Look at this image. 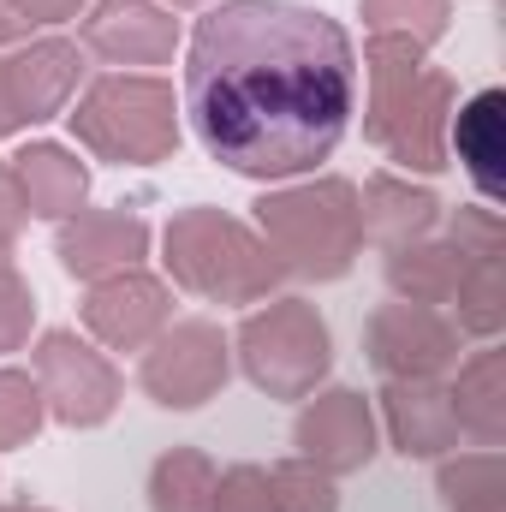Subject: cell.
<instances>
[{
	"instance_id": "cell-25",
	"label": "cell",
	"mask_w": 506,
	"mask_h": 512,
	"mask_svg": "<svg viewBox=\"0 0 506 512\" xmlns=\"http://www.w3.org/2000/svg\"><path fill=\"white\" fill-rule=\"evenodd\" d=\"M173 6H197V0H173Z\"/></svg>"
},
{
	"instance_id": "cell-11",
	"label": "cell",
	"mask_w": 506,
	"mask_h": 512,
	"mask_svg": "<svg viewBox=\"0 0 506 512\" xmlns=\"http://www.w3.org/2000/svg\"><path fill=\"white\" fill-rule=\"evenodd\" d=\"M84 36H90L96 54L137 66V60H167L179 30H173V18H167L161 6H149V0H102V6L90 12Z\"/></svg>"
},
{
	"instance_id": "cell-5",
	"label": "cell",
	"mask_w": 506,
	"mask_h": 512,
	"mask_svg": "<svg viewBox=\"0 0 506 512\" xmlns=\"http://www.w3.org/2000/svg\"><path fill=\"white\" fill-rule=\"evenodd\" d=\"M239 346H245L251 382L268 387V393H286V399L304 393V387L328 370V328L298 298H280L262 316H251L245 334H239Z\"/></svg>"
},
{
	"instance_id": "cell-1",
	"label": "cell",
	"mask_w": 506,
	"mask_h": 512,
	"mask_svg": "<svg viewBox=\"0 0 506 512\" xmlns=\"http://www.w3.org/2000/svg\"><path fill=\"white\" fill-rule=\"evenodd\" d=\"M185 114L209 161L239 179L310 173L358 114V48L316 6L221 0L191 30Z\"/></svg>"
},
{
	"instance_id": "cell-12",
	"label": "cell",
	"mask_w": 506,
	"mask_h": 512,
	"mask_svg": "<svg viewBox=\"0 0 506 512\" xmlns=\"http://www.w3.org/2000/svg\"><path fill=\"white\" fill-rule=\"evenodd\" d=\"M143 245H149V233L131 215H78V221L60 227V262L72 274H84V280H102V274L131 268L143 256Z\"/></svg>"
},
{
	"instance_id": "cell-20",
	"label": "cell",
	"mask_w": 506,
	"mask_h": 512,
	"mask_svg": "<svg viewBox=\"0 0 506 512\" xmlns=\"http://www.w3.org/2000/svg\"><path fill=\"white\" fill-rule=\"evenodd\" d=\"M370 203H376V209H370V227H376V233H387V227H411V233H417V227L435 215V197H423V191L411 197V191H399L393 179H376V185H370Z\"/></svg>"
},
{
	"instance_id": "cell-19",
	"label": "cell",
	"mask_w": 506,
	"mask_h": 512,
	"mask_svg": "<svg viewBox=\"0 0 506 512\" xmlns=\"http://www.w3.org/2000/svg\"><path fill=\"white\" fill-rule=\"evenodd\" d=\"M42 423V387L18 370H0V447L30 441Z\"/></svg>"
},
{
	"instance_id": "cell-15",
	"label": "cell",
	"mask_w": 506,
	"mask_h": 512,
	"mask_svg": "<svg viewBox=\"0 0 506 512\" xmlns=\"http://www.w3.org/2000/svg\"><path fill=\"white\" fill-rule=\"evenodd\" d=\"M459 161L489 203H501V90H483L459 114Z\"/></svg>"
},
{
	"instance_id": "cell-24",
	"label": "cell",
	"mask_w": 506,
	"mask_h": 512,
	"mask_svg": "<svg viewBox=\"0 0 506 512\" xmlns=\"http://www.w3.org/2000/svg\"><path fill=\"white\" fill-rule=\"evenodd\" d=\"M6 512H36V507H6Z\"/></svg>"
},
{
	"instance_id": "cell-10",
	"label": "cell",
	"mask_w": 506,
	"mask_h": 512,
	"mask_svg": "<svg viewBox=\"0 0 506 512\" xmlns=\"http://www.w3.org/2000/svg\"><path fill=\"white\" fill-rule=\"evenodd\" d=\"M298 447L310 465L322 471H352L370 459V411L358 393H322L304 417H298Z\"/></svg>"
},
{
	"instance_id": "cell-6",
	"label": "cell",
	"mask_w": 506,
	"mask_h": 512,
	"mask_svg": "<svg viewBox=\"0 0 506 512\" xmlns=\"http://www.w3.org/2000/svg\"><path fill=\"white\" fill-rule=\"evenodd\" d=\"M36 376H42V399H54L60 423H102L120 399V376L102 352H90L78 334L54 328L36 346Z\"/></svg>"
},
{
	"instance_id": "cell-22",
	"label": "cell",
	"mask_w": 506,
	"mask_h": 512,
	"mask_svg": "<svg viewBox=\"0 0 506 512\" xmlns=\"http://www.w3.org/2000/svg\"><path fill=\"white\" fill-rule=\"evenodd\" d=\"M84 0H0V42L6 36H24L30 24H60L72 18Z\"/></svg>"
},
{
	"instance_id": "cell-14",
	"label": "cell",
	"mask_w": 506,
	"mask_h": 512,
	"mask_svg": "<svg viewBox=\"0 0 506 512\" xmlns=\"http://www.w3.org/2000/svg\"><path fill=\"white\" fill-rule=\"evenodd\" d=\"M370 352H376L381 370L429 376L447 358V334L429 316H417V310H387V316H376V328H370Z\"/></svg>"
},
{
	"instance_id": "cell-13",
	"label": "cell",
	"mask_w": 506,
	"mask_h": 512,
	"mask_svg": "<svg viewBox=\"0 0 506 512\" xmlns=\"http://www.w3.org/2000/svg\"><path fill=\"white\" fill-rule=\"evenodd\" d=\"M12 185H18V203H24L30 215H48V221H54V215H66V209H78V197H84V167H78L66 149L36 143V149L18 155Z\"/></svg>"
},
{
	"instance_id": "cell-3",
	"label": "cell",
	"mask_w": 506,
	"mask_h": 512,
	"mask_svg": "<svg viewBox=\"0 0 506 512\" xmlns=\"http://www.w3.org/2000/svg\"><path fill=\"white\" fill-rule=\"evenodd\" d=\"M167 268L209 298H256L280 274L274 251L215 209H191L167 227Z\"/></svg>"
},
{
	"instance_id": "cell-9",
	"label": "cell",
	"mask_w": 506,
	"mask_h": 512,
	"mask_svg": "<svg viewBox=\"0 0 506 512\" xmlns=\"http://www.w3.org/2000/svg\"><path fill=\"white\" fill-rule=\"evenodd\" d=\"M84 322H90L108 346H143V340L167 322V292H161V280H149V274H137V268H120V274H108V280L90 286Z\"/></svg>"
},
{
	"instance_id": "cell-8",
	"label": "cell",
	"mask_w": 506,
	"mask_h": 512,
	"mask_svg": "<svg viewBox=\"0 0 506 512\" xmlns=\"http://www.w3.org/2000/svg\"><path fill=\"white\" fill-rule=\"evenodd\" d=\"M72 84H78L72 42H36L18 60H0V131H18L24 120H48Z\"/></svg>"
},
{
	"instance_id": "cell-18",
	"label": "cell",
	"mask_w": 506,
	"mask_h": 512,
	"mask_svg": "<svg viewBox=\"0 0 506 512\" xmlns=\"http://www.w3.org/2000/svg\"><path fill=\"white\" fill-rule=\"evenodd\" d=\"M268 501H274V512H340L328 471L310 465V459H298V465H274V477H268Z\"/></svg>"
},
{
	"instance_id": "cell-16",
	"label": "cell",
	"mask_w": 506,
	"mask_h": 512,
	"mask_svg": "<svg viewBox=\"0 0 506 512\" xmlns=\"http://www.w3.org/2000/svg\"><path fill=\"white\" fill-rule=\"evenodd\" d=\"M149 507L155 512H209L215 507V465L191 447H173L149 471Z\"/></svg>"
},
{
	"instance_id": "cell-2",
	"label": "cell",
	"mask_w": 506,
	"mask_h": 512,
	"mask_svg": "<svg viewBox=\"0 0 506 512\" xmlns=\"http://www.w3.org/2000/svg\"><path fill=\"white\" fill-rule=\"evenodd\" d=\"M262 233L274 239V256H286V268L298 274H346V262L358 251V215H352V185L328 179V185H304L286 197H262L256 203Z\"/></svg>"
},
{
	"instance_id": "cell-17",
	"label": "cell",
	"mask_w": 506,
	"mask_h": 512,
	"mask_svg": "<svg viewBox=\"0 0 506 512\" xmlns=\"http://www.w3.org/2000/svg\"><path fill=\"white\" fill-rule=\"evenodd\" d=\"M429 399H435V393H423V387H393V393H387L399 453H441V441H447V411L429 405Z\"/></svg>"
},
{
	"instance_id": "cell-21",
	"label": "cell",
	"mask_w": 506,
	"mask_h": 512,
	"mask_svg": "<svg viewBox=\"0 0 506 512\" xmlns=\"http://www.w3.org/2000/svg\"><path fill=\"white\" fill-rule=\"evenodd\" d=\"M209 512H274L268 477H262L256 465H233L227 477H215V507Z\"/></svg>"
},
{
	"instance_id": "cell-7",
	"label": "cell",
	"mask_w": 506,
	"mask_h": 512,
	"mask_svg": "<svg viewBox=\"0 0 506 512\" xmlns=\"http://www.w3.org/2000/svg\"><path fill=\"white\" fill-rule=\"evenodd\" d=\"M221 382H227V340L209 322H179L143 364V387L155 393V405L173 411L203 405Z\"/></svg>"
},
{
	"instance_id": "cell-23",
	"label": "cell",
	"mask_w": 506,
	"mask_h": 512,
	"mask_svg": "<svg viewBox=\"0 0 506 512\" xmlns=\"http://www.w3.org/2000/svg\"><path fill=\"white\" fill-rule=\"evenodd\" d=\"M24 328H30V292H24V280L6 268V256H0V352L18 346Z\"/></svg>"
},
{
	"instance_id": "cell-4",
	"label": "cell",
	"mask_w": 506,
	"mask_h": 512,
	"mask_svg": "<svg viewBox=\"0 0 506 512\" xmlns=\"http://www.w3.org/2000/svg\"><path fill=\"white\" fill-rule=\"evenodd\" d=\"M72 126L108 161H161L179 143L173 90L155 78H102L84 96V108L72 114Z\"/></svg>"
}]
</instances>
